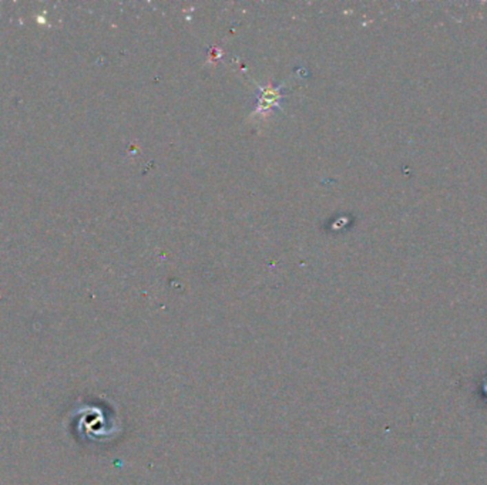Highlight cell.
<instances>
[{"instance_id": "1", "label": "cell", "mask_w": 487, "mask_h": 485, "mask_svg": "<svg viewBox=\"0 0 487 485\" xmlns=\"http://www.w3.org/2000/svg\"><path fill=\"white\" fill-rule=\"evenodd\" d=\"M281 87H262L258 93V105L256 113H267L271 109L280 107L281 101Z\"/></svg>"}]
</instances>
